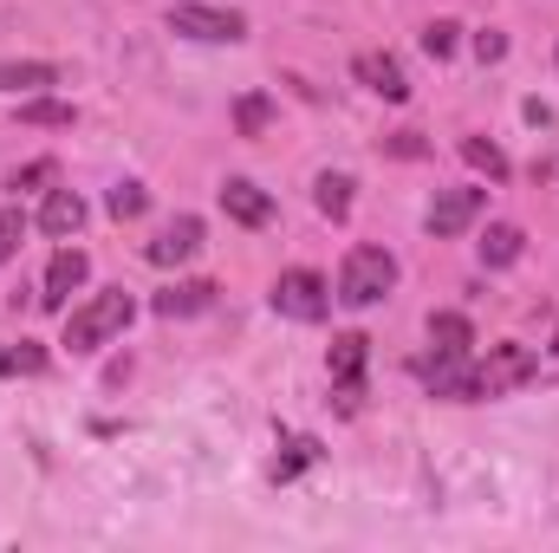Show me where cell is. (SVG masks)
I'll use <instances>...</instances> for the list:
<instances>
[{
  "mask_svg": "<svg viewBox=\"0 0 559 553\" xmlns=\"http://www.w3.org/2000/svg\"><path fill=\"white\" fill-rule=\"evenodd\" d=\"M131 313H138L131 293H124V286H105V293H92L85 306L66 313V339H59V345H66V352H98L105 339H118V332L131 326Z\"/></svg>",
  "mask_w": 559,
  "mask_h": 553,
  "instance_id": "1",
  "label": "cell"
},
{
  "mask_svg": "<svg viewBox=\"0 0 559 553\" xmlns=\"http://www.w3.org/2000/svg\"><path fill=\"white\" fill-rule=\"evenodd\" d=\"M391 286H397V261H391V248L358 242V248L345 255V268H338V299H345V306H378Z\"/></svg>",
  "mask_w": 559,
  "mask_h": 553,
  "instance_id": "2",
  "label": "cell"
},
{
  "mask_svg": "<svg viewBox=\"0 0 559 553\" xmlns=\"http://www.w3.org/2000/svg\"><path fill=\"white\" fill-rule=\"evenodd\" d=\"M534 372H540V358H534L527 345H488V358L475 365V398H508V391H521Z\"/></svg>",
  "mask_w": 559,
  "mask_h": 553,
  "instance_id": "3",
  "label": "cell"
},
{
  "mask_svg": "<svg viewBox=\"0 0 559 553\" xmlns=\"http://www.w3.org/2000/svg\"><path fill=\"white\" fill-rule=\"evenodd\" d=\"M274 313L299 319V326H319V319L332 313V286L312 274V268H293V274L274 280Z\"/></svg>",
  "mask_w": 559,
  "mask_h": 553,
  "instance_id": "4",
  "label": "cell"
},
{
  "mask_svg": "<svg viewBox=\"0 0 559 553\" xmlns=\"http://www.w3.org/2000/svg\"><path fill=\"white\" fill-rule=\"evenodd\" d=\"M169 33H189V39H202V46H235V39L248 33V20H241V13H222V7L182 0V7H169Z\"/></svg>",
  "mask_w": 559,
  "mask_h": 553,
  "instance_id": "5",
  "label": "cell"
},
{
  "mask_svg": "<svg viewBox=\"0 0 559 553\" xmlns=\"http://www.w3.org/2000/svg\"><path fill=\"white\" fill-rule=\"evenodd\" d=\"M365 345H371L365 332H338V339H332V358H325V372H332L345 411H358V398H365Z\"/></svg>",
  "mask_w": 559,
  "mask_h": 553,
  "instance_id": "6",
  "label": "cell"
},
{
  "mask_svg": "<svg viewBox=\"0 0 559 553\" xmlns=\"http://www.w3.org/2000/svg\"><path fill=\"white\" fill-rule=\"evenodd\" d=\"M481 209H488V189H436V202H429L423 228L449 242V235H462V228H468V222H475Z\"/></svg>",
  "mask_w": 559,
  "mask_h": 553,
  "instance_id": "7",
  "label": "cell"
},
{
  "mask_svg": "<svg viewBox=\"0 0 559 553\" xmlns=\"http://www.w3.org/2000/svg\"><path fill=\"white\" fill-rule=\"evenodd\" d=\"M417 378L429 385V398H462V404H475V365H468V358L429 352V358L417 365Z\"/></svg>",
  "mask_w": 559,
  "mask_h": 553,
  "instance_id": "8",
  "label": "cell"
},
{
  "mask_svg": "<svg viewBox=\"0 0 559 553\" xmlns=\"http://www.w3.org/2000/svg\"><path fill=\"white\" fill-rule=\"evenodd\" d=\"M195 255H202V222H195V215H176V222L143 248L150 268H182V261H195Z\"/></svg>",
  "mask_w": 559,
  "mask_h": 553,
  "instance_id": "9",
  "label": "cell"
},
{
  "mask_svg": "<svg viewBox=\"0 0 559 553\" xmlns=\"http://www.w3.org/2000/svg\"><path fill=\"white\" fill-rule=\"evenodd\" d=\"M85 280H92L85 248H59V255H52V268H46V293H39V306H46V313H66V299H72Z\"/></svg>",
  "mask_w": 559,
  "mask_h": 553,
  "instance_id": "10",
  "label": "cell"
},
{
  "mask_svg": "<svg viewBox=\"0 0 559 553\" xmlns=\"http://www.w3.org/2000/svg\"><path fill=\"white\" fill-rule=\"evenodd\" d=\"M222 209H228V222H241V228H267V222H274V196H267L261 183H248V176H228V183H222Z\"/></svg>",
  "mask_w": 559,
  "mask_h": 553,
  "instance_id": "11",
  "label": "cell"
},
{
  "mask_svg": "<svg viewBox=\"0 0 559 553\" xmlns=\"http://www.w3.org/2000/svg\"><path fill=\"white\" fill-rule=\"evenodd\" d=\"M352 72H358L378 98H391V105H404V98H411V79H404V66H397L391 52H358V59H352Z\"/></svg>",
  "mask_w": 559,
  "mask_h": 553,
  "instance_id": "12",
  "label": "cell"
},
{
  "mask_svg": "<svg viewBox=\"0 0 559 553\" xmlns=\"http://www.w3.org/2000/svg\"><path fill=\"white\" fill-rule=\"evenodd\" d=\"M39 228H46L52 242H72V235L85 228V202H79L72 189H46V202H39Z\"/></svg>",
  "mask_w": 559,
  "mask_h": 553,
  "instance_id": "13",
  "label": "cell"
},
{
  "mask_svg": "<svg viewBox=\"0 0 559 553\" xmlns=\"http://www.w3.org/2000/svg\"><path fill=\"white\" fill-rule=\"evenodd\" d=\"M46 85H59V66H46V59H0V92L39 98Z\"/></svg>",
  "mask_w": 559,
  "mask_h": 553,
  "instance_id": "14",
  "label": "cell"
},
{
  "mask_svg": "<svg viewBox=\"0 0 559 553\" xmlns=\"http://www.w3.org/2000/svg\"><path fill=\"white\" fill-rule=\"evenodd\" d=\"M215 306V280H182L169 293H156V313L163 319H189V313H209Z\"/></svg>",
  "mask_w": 559,
  "mask_h": 553,
  "instance_id": "15",
  "label": "cell"
},
{
  "mask_svg": "<svg viewBox=\"0 0 559 553\" xmlns=\"http://www.w3.org/2000/svg\"><path fill=\"white\" fill-rule=\"evenodd\" d=\"M429 345H436V352H449V358H468L475 326H468L462 313H429Z\"/></svg>",
  "mask_w": 559,
  "mask_h": 553,
  "instance_id": "16",
  "label": "cell"
},
{
  "mask_svg": "<svg viewBox=\"0 0 559 553\" xmlns=\"http://www.w3.org/2000/svg\"><path fill=\"white\" fill-rule=\"evenodd\" d=\"M521 248H527V235H521L514 222H495V228L481 235V268H514Z\"/></svg>",
  "mask_w": 559,
  "mask_h": 553,
  "instance_id": "17",
  "label": "cell"
},
{
  "mask_svg": "<svg viewBox=\"0 0 559 553\" xmlns=\"http://www.w3.org/2000/svg\"><path fill=\"white\" fill-rule=\"evenodd\" d=\"M20 125H33V131H72L79 111L59 105V98H20Z\"/></svg>",
  "mask_w": 559,
  "mask_h": 553,
  "instance_id": "18",
  "label": "cell"
},
{
  "mask_svg": "<svg viewBox=\"0 0 559 553\" xmlns=\"http://www.w3.org/2000/svg\"><path fill=\"white\" fill-rule=\"evenodd\" d=\"M462 163H468V169H481L488 183H508V156H501V143H488V138H462Z\"/></svg>",
  "mask_w": 559,
  "mask_h": 553,
  "instance_id": "19",
  "label": "cell"
},
{
  "mask_svg": "<svg viewBox=\"0 0 559 553\" xmlns=\"http://www.w3.org/2000/svg\"><path fill=\"white\" fill-rule=\"evenodd\" d=\"M267 125H274V98H267V92H248V98L235 105V131H241V138H267Z\"/></svg>",
  "mask_w": 559,
  "mask_h": 553,
  "instance_id": "20",
  "label": "cell"
},
{
  "mask_svg": "<svg viewBox=\"0 0 559 553\" xmlns=\"http://www.w3.org/2000/svg\"><path fill=\"white\" fill-rule=\"evenodd\" d=\"M312 202H319V215L345 222V215H352V176H319V183H312Z\"/></svg>",
  "mask_w": 559,
  "mask_h": 553,
  "instance_id": "21",
  "label": "cell"
},
{
  "mask_svg": "<svg viewBox=\"0 0 559 553\" xmlns=\"http://www.w3.org/2000/svg\"><path fill=\"white\" fill-rule=\"evenodd\" d=\"M33 372H46V345H33V339L0 345V378H33Z\"/></svg>",
  "mask_w": 559,
  "mask_h": 553,
  "instance_id": "22",
  "label": "cell"
},
{
  "mask_svg": "<svg viewBox=\"0 0 559 553\" xmlns=\"http://www.w3.org/2000/svg\"><path fill=\"white\" fill-rule=\"evenodd\" d=\"M105 209H111L118 222H138L143 209H150V189H143V183H118V189L105 196Z\"/></svg>",
  "mask_w": 559,
  "mask_h": 553,
  "instance_id": "23",
  "label": "cell"
},
{
  "mask_svg": "<svg viewBox=\"0 0 559 553\" xmlns=\"http://www.w3.org/2000/svg\"><path fill=\"white\" fill-rule=\"evenodd\" d=\"M455 39H462V26H455V20H429V26H423V52H429V59H449V52H455Z\"/></svg>",
  "mask_w": 559,
  "mask_h": 553,
  "instance_id": "24",
  "label": "cell"
},
{
  "mask_svg": "<svg viewBox=\"0 0 559 553\" xmlns=\"http://www.w3.org/2000/svg\"><path fill=\"white\" fill-rule=\"evenodd\" d=\"M306 462H319V443H312V436H293V443H286V456H280V482H293V475H299V469H306Z\"/></svg>",
  "mask_w": 559,
  "mask_h": 553,
  "instance_id": "25",
  "label": "cell"
},
{
  "mask_svg": "<svg viewBox=\"0 0 559 553\" xmlns=\"http://www.w3.org/2000/svg\"><path fill=\"white\" fill-rule=\"evenodd\" d=\"M52 176H59V163H52V156H33L26 169L7 176V189H39V183H52Z\"/></svg>",
  "mask_w": 559,
  "mask_h": 553,
  "instance_id": "26",
  "label": "cell"
},
{
  "mask_svg": "<svg viewBox=\"0 0 559 553\" xmlns=\"http://www.w3.org/2000/svg\"><path fill=\"white\" fill-rule=\"evenodd\" d=\"M20 235H26V215L20 209H0V268L20 255Z\"/></svg>",
  "mask_w": 559,
  "mask_h": 553,
  "instance_id": "27",
  "label": "cell"
},
{
  "mask_svg": "<svg viewBox=\"0 0 559 553\" xmlns=\"http://www.w3.org/2000/svg\"><path fill=\"white\" fill-rule=\"evenodd\" d=\"M501 52H508V39H501V33H475V59H481V66H495Z\"/></svg>",
  "mask_w": 559,
  "mask_h": 553,
  "instance_id": "28",
  "label": "cell"
},
{
  "mask_svg": "<svg viewBox=\"0 0 559 553\" xmlns=\"http://www.w3.org/2000/svg\"><path fill=\"white\" fill-rule=\"evenodd\" d=\"M391 150H397V156H423V138H417V131H397V138H391Z\"/></svg>",
  "mask_w": 559,
  "mask_h": 553,
  "instance_id": "29",
  "label": "cell"
}]
</instances>
